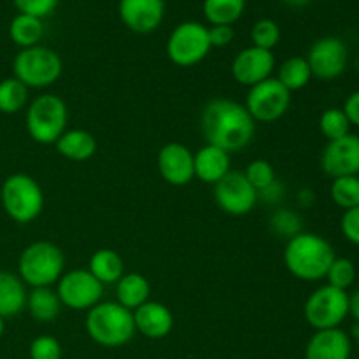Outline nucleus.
<instances>
[{
    "label": "nucleus",
    "mask_w": 359,
    "mask_h": 359,
    "mask_svg": "<svg viewBox=\"0 0 359 359\" xmlns=\"http://www.w3.org/2000/svg\"><path fill=\"white\" fill-rule=\"evenodd\" d=\"M200 130L205 144L221 147L226 153L245 149L255 139L256 121L244 104L231 98H212L200 114Z\"/></svg>",
    "instance_id": "f257e3e1"
},
{
    "label": "nucleus",
    "mask_w": 359,
    "mask_h": 359,
    "mask_svg": "<svg viewBox=\"0 0 359 359\" xmlns=\"http://www.w3.org/2000/svg\"><path fill=\"white\" fill-rule=\"evenodd\" d=\"M283 258L291 276L305 283H318L325 279L337 255L333 245L325 237L302 231L286 242Z\"/></svg>",
    "instance_id": "f03ea898"
},
{
    "label": "nucleus",
    "mask_w": 359,
    "mask_h": 359,
    "mask_svg": "<svg viewBox=\"0 0 359 359\" xmlns=\"http://www.w3.org/2000/svg\"><path fill=\"white\" fill-rule=\"evenodd\" d=\"M84 328L95 344L107 349L126 346L137 333L133 312L118 302H100L90 309Z\"/></svg>",
    "instance_id": "7ed1b4c3"
},
{
    "label": "nucleus",
    "mask_w": 359,
    "mask_h": 359,
    "mask_svg": "<svg viewBox=\"0 0 359 359\" xmlns=\"http://www.w3.org/2000/svg\"><path fill=\"white\" fill-rule=\"evenodd\" d=\"M65 273V255L49 241L27 245L18 259V276L30 287H53Z\"/></svg>",
    "instance_id": "20e7f679"
},
{
    "label": "nucleus",
    "mask_w": 359,
    "mask_h": 359,
    "mask_svg": "<svg viewBox=\"0 0 359 359\" xmlns=\"http://www.w3.org/2000/svg\"><path fill=\"white\" fill-rule=\"evenodd\" d=\"M25 125L32 140L51 146L69 130V107L58 95L42 93L28 104Z\"/></svg>",
    "instance_id": "39448f33"
},
{
    "label": "nucleus",
    "mask_w": 359,
    "mask_h": 359,
    "mask_svg": "<svg viewBox=\"0 0 359 359\" xmlns=\"http://www.w3.org/2000/svg\"><path fill=\"white\" fill-rule=\"evenodd\" d=\"M63 62L56 51L46 46L21 49L13 62V74L28 90H46L62 77Z\"/></svg>",
    "instance_id": "423d86ee"
},
{
    "label": "nucleus",
    "mask_w": 359,
    "mask_h": 359,
    "mask_svg": "<svg viewBox=\"0 0 359 359\" xmlns=\"http://www.w3.org/2000/svg\"><path fill=\"white\" fill-rule=\"evenodd\" d=\"M0 200L7 216L20 224L35 221L44 209L42 188L27 174L9 175L0 189Z\"/></svg>",
    "instance_id": "0eeeda50"
},
{
    "label": "nucleus",
    "mask_w": 359,
    "mask_h": 359,
    "mask_svg": "<svg viewBox=\"0 0 359 359\" xmlns=\"http://www.w3.org/2000/svg\"><path fill=\"white\" fill-rule=\"evenodd\" d=\"M304 316L316 332L340 328L349 318V293L330 284L319 286L305 302Z\"/></svg>",
    "instance_id": "6e6552de"
},
{
    "label": "nucleus",
    "mask_w": 359,
    "mask_h": 359,
    "mask_svg": "<svg viewBox=\"0 0 359 359\" xmlns=\"http://www.w3.org/2000/svg\"><path fill=\"white\" fill-rule=\"evenodd\" d=\"M209 28L198 21H184L172 30L167 41V55L177 67H193L210 53Z\"/></svg>",
    "instance_id": "1a4fd4ad"
},
{
    "label": "nucleus",
    "mask_w": 359,
    "mask_h": 359,
    "mask_svg": "<svg viewBox=\"0 0 359 359\" xmlns=\"http://www.w3.org/2000/svg\"><path fill=\"white\" fill-rule=\"evenodd\" d=\"M104 284L95 279L90 270H69L56 283V293L63 307L70 311H90L100 304L104 297Z\"/></svg>",
    "instance_id": "9d476101"
},
{
    "label": "nucleus",
    "mask_w": 359,
    "mask_h": 359,
    "mask_svg": "<svg viewBox=\"0 0 359 359\" xmlns=\"http://www.w3.org/2000/svg\"><path fill=\"white\" fill-rule=\"evenodd\" d=\"M244 105L256 123H273L290 111L291 93L276 77H270L249 88Z\"/></svg>",
    "instance_id": "9b49d317"
},
{
    "label": "nucleus",
    "mask_w": 359,
    "mask_h": 359,
    "mask_svg": "<svg viewBox=\"0 0 359 359\" xmlns=\"http://www.w3.org/2000/svg\"><path fill=\"white\" fill-rule=\"evenodd\" d=\"M214 200L223 212L230 216H245L258 203V191L252 188L244 172L231 170L214 184Z\"/></svg>",
    "instance_id": "f8f14e48"
},
{
    "label": "nucleus",
    "mask_w": 359,
    "mask_h": 359,
    "mask_svg": "<svg viewBox=\"0 0 359 359\" xmlns=\"http://www.w3.org/2000/svg\"><path fill=\"white\" fill-rule=\"evenodd\" d=\"M305 58L312 70V77L333 81L346 72L349 51L339 37H323L311 46Z\"/></svg>",
    "instance_id": "ddd939ff"
},
{
    "label": "nucleus",
    "mask_w": 359,
    "mask_h": 359,
    "mask_svg": "<svg viewBox=\"0 0 359 359\" xmlns=\"http://www.w3.org/2000/svg\"><path fill=\"white\" fill-rule=\"evenodd\" d=\"M276 69V56L272 51L256 48H245L235 55L231 62V76L241 86L252 88L272 77Z\"/></svg>",
    "instance_id": "4468645a"
},
{
    "label": "nucleus",
    "mask_w": 359,
    "mask_h": 359,
    "mask_svg": "<svg viewBox=\"0 0 359 359\" xmlns=\"http://www.w3.org/2000/svg\"><path fill=\"white\" fill-rule=\"evenodd\" d=\"M321 168L332 179L359 175V135L330 140L321 153Z\"/></svg>",
    "instance_id": "2eb2a0df"
},
{
    "label": "nucleus",
    "mask_w": 359,
    "mask_h": 359,
    "mask_svg": "<svg viewBox=\"0 0 359 359\" xmlns=\"http://www.w3.org/2000/svg\"><path fill=\"white\" fill-rule=\"evenodd\" d=\"M158 172L172 186H188L195 179V153L179 142L165 144L158 153Z\"/></svg>",
    "instance_id": "dca6fc26"
},
{
    "label": "nucleus",
    "mask_w": 359,
    "mask_h": 359,
    "mask_svg": "<svg viewBox=\"0 0 359 359\" xmlns=\"http://www.w3.org/2000/svg\"><path fill=\"white\" fill-rule=\"evenodd\" d=\"M119 18L128 30L151 34L165 18V0H119Z\"/></svg>",
    "instance_id": "f3484780"
},
{
    "label": "nucleus",
    "mask_w": 359,
    "mask_h": 359,
    "mask_svg": "<svg viewBox=\"0 0 359 359\" xmlns=\"http://www.w3.org/2000/svg\"><path fill=\"white\" fill-rule=\"evenodd\" d=\"M137 333L151 340H161L174 330V314L161 302H146L133 311Z\"/></svg>",
    "instance_id": "a211bd4d"
},
{
    "label": "nucleus",
    "mask_w": 359,
    "mask_h": 359,
    "mask_svg": "<svg viewBox=\"0 0 359 359\" xmlns=\"http://www.w3.org/2000/svg\"><path fill=\"white\" fill-rule=\"evenodd\" d=\"M353 342L344 330L316 332L305 347V359H351Z\"/></svg>",
    "instance_id": "6ab92c4d"
},
{
    "label": "nucleus",
    "mask_w": 359,
    "mask_h": 359,
    "mask_svg": "<svg viewBox=\"0 0 359 359\" xmlns=\"http://www.w3.org/2000/svg\"><path fill=\"white\" fill-rule=\"evenodd\" d=\"M230 153L221 147L205 144L195 153V177L205 184H217L228 172H231Z\"/></svg>",
    "instance_id": "aec40b11"
},
{
    "label": "nucleus",
    "mask_w": 359,
    "mask_h": 359,
    "mask_svg": "<svg viewBox=\"0 0 359 359\" xmlns=\"http://www.w3.org/2000/svg\"><path fill=\"white\" fill-rule=\"evenodd\" d=\"M27 284L18 273L0 270V318L9 319L27 309Z\"/></svg>",
    "instance_id": "412c9836"
},
{
    "label": "nucleus",
    "mask_w": 359,
    "mask_h": 359,
    "mask_svg": "<svg viewBox=\"0 0 359 359\" xmlns=\"http://www.w3.org/2000/svg\"><path fill=\"white\" fill-rule=\"evenodd\" d=\"M56 151L70 161H88L97 153V139L91 132L81 128L67 130L55 144Z\"/></svg>",
    "instance_id": "4be33fe9"
},
{
    "label": "nucleus",
    "mask_w": 359,
    "mask_h": 359,
    "mask_svg": "<svg viewBox=\"0 0 359 359\" xmlns=\"http://www.w3.org/2000/svg\"><path fill=\"white\" fill-rule=\"evenodd\" d=\"M151 284L142 273L130 272L125 273L116 283V302L128 311H135L140 305L149 302Z\"/></svg>",
    "instance_id": "5701e85b"
},
{
    "label": "nucleus",
    "mask_w": 359,
    "mask_h": 359,
    "mask_svg": "<svg viewBox=\"0 0 359 359\" xmlns=\"http://www.w3.org/2000/svg\"><path fill=\"white\" fill-rule=\"evenodd\" d=\"M62 302L55 287H32L27 297V311L37 323H53L60 316Z\"/></svg>",
    "instance_id": "b1692460"
},
{
    "label": "nucleus",
    "mask_w": 359,
    "mask_h": 359,
    "mask_svg": "<svg viewBox=\"0 0 359 359\" xmlns=\"http://www.w3.org/2000/svg\"><path fill=\"white\" fill-rule=\"evenodd\" d=\"M88 270L93 273L95 279L107 286V284H116L125 276V262L119 252L112 249H98L91 255Z\"/></svg>",
    "instance_id": "393cba45"
},
{
    "label": "nucleus",
    "mask_w": 359,
    "mask_h": 359,
    "mask_svg": "<svg viewBox=\"0 0 359 359\" xmlns=\"http://www.w3.org/2000/svg\"><path fill=\"white\" fill-rule=\"evenodd\" d=\"M42 35H44V23L42 20L28 14H18L13 18L9 25V37L18 48L27 49L39 46Z\"/></svg>",
    "instance_id": "a878e982"
},
{
    "label": "nucleus",
    "mask_w": 359,
    "mask_h": 359,
    "mask_svg": "<svg viewBox=\"0 0 359 359\" xmlns=\"http://www.w3.org/2000/svg\"><path fill=\"white\" fill-rule=\"evenodd\" d=\"M277 81L286 88L290 93L304 90L312 79V70L305 56H291L286 62L280 63L277 70Z\"/></svg>",
    "instance_id": "bb28decb"
},
{
    "label": "nucleus",
    "mask_w": 359,
    "mask_h": 359,
    "mask_svg": "<svg viewBox=\"0 0 359 359\" xmlns=\"http://www.w3.org/2000/svg\"><path fill=\"white\" fill-rule=\"evenodd\" d=\"M245 11V0H203V16L212 25L233 27Z\"/></svg>",
    "instance_id": "cd10ccee"
},
{
    "label": "nucleus",
    "mask_w": 359,
    "mask_h": 359,
    "mask_svg": "<svg viewBox=\"0 0 359 359\" xmlns=\"http://www.w3.org/2000/svg\"><path fill=\"white\" fill-rule=\"evenodd\" d=\"M28 88L16 77H6L0 81V112L2 114H18L28 107Z\"/></svg>",
    "instance_id": "c85d7f7f"
},
{
    "label": "nucleus",
    "mask_w": 359,
    "mask_h": 359,
    "mask_svg": "<svg viewBox=\"0 0 359 359\" xmlns=\"http://www.w3.org/2000/svg\"><path fill=\"white\" fill-rule=\"evenodd\" d=\"M333 203L344 210L359 207V175H346L332 181L330 188Z\"/></svg>",
    "instance_id": "c756f323"
},
{
    "label": "nucleus",
    "mask_w": 359,
    "mask_h": 359,
    "mask_svg": "<svg viewBox=\"0 0 359 359\" xmlns=\"http://www.w3.org/2000/svg\"><path fill=\"white\" fill-rule=\"evenodd\" d=\"M319 130L323 135L330 140L342 139L351 133V121L347 119L346 112L339 107H330L319 118Z\"/></svg>",
    "instance_id": "7c9ffc66"
},
{
    "label": "nucleus",
    "mask_w": 359,
    "mask_h": 359,
    "mask_svg": "<svg viewBox=\"0 0 359 359\" xmlns=\"http://www.w3.org/2000/svg\"><path fill=\"white\" fill-rule=\"evenodd\" d=\"M270 230L273 235H279V237L290 241L304 231V221L297 210L277 209L270 217Z\"/></svg>",
    "instance_id": "2f4dec72"
},
{
    "label": "nucleus",
    "mask_w": 359,
    "mask_h": 359,
    "mask_svg": "<svg viewBox=\"0 0 359 359\" xmlns=\"http://www.w3.org/2000/svg\"><path fill=\"white\" fill-rule=\"evenodd\" d=\"M325 279L328 280L326 284H330V286L347 291L356 280V265H354L353 259L337 256L332 265H330Z\"/></svg>",
    "instance_id": "473e14b6"
},
{
    "label": "nucleus",
    "mask_w": 359,
    "mask_h": 359,
    "mask_svg": "<svg viewBox=\"0 0 359 359\" xmlns=\"http://www.w3.org/2000/svg\"><path fill=\"white\" fill-rule=\"evenodd\" d=\"M251 41L252 46H256V48L272 51L280 42V27L273 20H269V18L258 20L252 25Z\"/></svg>",
    "instance_id": "72a5a7b5"
},
{
    "label": "nucleus",
    "mask_w": 359,
    "mask_h": 359,
    "mask_svg": "<svg viewBox=\"0 0 359 359\" xmlns=\"http://www.w3.org/2000/svg\"><path fill=\"white\" fill-rule=\"evenodd\" d=\"M244 175L248 177V181L251 182L252 188L256 191H262V189L269 188L272 182L277 181L276 168L270 161L266 160H255L245 167Z\"/></svg>",
    "instance_id": "f704fd0d"
},
{
    "label": "nucleus",
    "mask_w": 359,
    "mask_h": 359,
    "mask_svg": "<svg viewBox=\"0 0 359 359\" xmlns=\"http://www.w3.org/2000/svg\"><path fill=\"white\" fill-rule=\"evenodd\" d=\"M30 359H62V344L51 335H41L32 340L28 349Z\"/></svg>",
    "instance_id": "c9c22d12"
},
{
    "label": "nucleus",
    "mask_w": 359,
    "mask_h": 359,
    "mask_svg": "<svg viewBox=\"0 0 359 359\" xmlns=\"http://www.w3.org/2000/svg\"><path fill=\"white\" fill-rule=\"evenodd\" d=\"M13 2L21 14H28V16L44 20L46 16L55 13L60 0H13Z\"/></svg>",
    "instance_id": "e433bc0d"
},
{
    "label": "nucleus",
    "mask_w": 359,
    "mask_h": 359,
    "mask_svg": "<svg viewBox=\"0 0 359 359\" xmlns=\"http://www.w3.org/2000/svg\"><path fill=\"white\" fill-rule=\"evenodd\" d=\"M340 230L347 242L359 248V207L344 210V216L340 219Z\"/></svg>",
    "instance_id": "4c0bfd02"
},
{
    "label": "nucleus",
    "mask_w": 359,
    "mask_h": 359,
    "mask_svg": "<svg viewBox=\"0 0 359 359\" xmlns=\"http://www.w3.org/2000/svg\"><path fill=\"white\" fill-rule=\"evenodd\" d=\"M235 39V30L231 25H212L209 28L210 48H226Z\"/></svg>",
    "instance_id": "58836bf2"
},
{
    "label": "nucleus",
    "mask_w": 359,
    "mask_h": 359,
    "mask_svg": "<svg viewBox=\"0 0 359 359\" xmlns=\"http://www.w3.org/2000/svg\"><path fill=\"white\" fill-rule=\"evenodd\" d=\"M284 195H286V188H284L283 182L276 181L272 182L269 188L258 191V202L262 200V202H265L266 205H277V203L283 202Z\"/></svg>",
    "instance_id": "ea45409f"
},
{
    "label": "nucleus",
    "mask_w": 359,
    "mask_h": 359,
    "mask_svg": "<svg viewBox=\"0 0 359 359\" xmlns=\"http://www.w3.org/2000/svg\"><path fill=\"white\" fill-rule=\"evenodd\" d=\"M342 111L346 112L347 119L351 121V126H358L359 128V90H356L354 93H351L349 97H347Z\"/></svg>",
    "instance_id": "a19ab883"
},
{
    "label": "nucleus",
    "mask_w": 359,
    "mask_h": 359,
    "mask_svg": "<svg viewBox=\"0 0 359 359\" xmlns=\"http://www.w3.org/2000/svg\"><path fill=\"white\" fill-rule=\"evenodd\" d=\"M349 316L359 325V290L349 294Z\"/></svg>",
    "instance_id": "79ce46f5"
},
{
    "label": "nucleus",
    "mask_w": 359,
    "mask_h": 359,
    "mask_svg": "<svg viewBox=\"0 0 359 359\" xmlns=\"http://www.w3.org/2000/svg\"><path fill=\"white\" fill-rule=\"evenodd\" d=\"M297 200H298V203H300L302 207H305V209H307V207H311L312 203H314L316 195H314V191H312V189L305 188V189H300V191H298Z\"/></svg>",
    "instance_id": "37998d69"
},
{
    "label": "nucleus",
    "mask_w": 359,
    "mask_h": 359,
    "mask_svg": "<svg viewBox=\"0 0 359 359\" xmlns=\"http://www.w3.org/2000/svg\"><path fill=\"white\" fill-rule=\"evenodd\" d=\"M286 4H290V6H294V7H300V6H305V4L309 2V0H284Z\"/></svg>",
    "instance_id": "c03bdc74"
},
{
    "label": "nucleus",
    "mask_w": 359,
    "mask_h": 359,
    "mask_svg": "<svg viewBox=\"0 0 359 359\" xmlns=\"http://www.w3.org/2000/svg\"><path fill=\"white\" fill-rule=\"evenodd\" d=\"M4 332H6V319L0 318V337L4 335Z\"/></svg>",
    "instance_id": "a18cd8bd"
},
{
    "label": "nucleus",
    "mask_w": 359,
    "mask_h": 359,
    "mask_svg": "<svg viewBox=\"0 0 359 359\" xmlns=\"http://www.w3.org/2000/svg\"><path fill=\"white\" fill-rule=\"evenodd\" d=\"M353 333H354V339H356V342H358V346H359V325L354 326Z\"/></svg>",
    "instance_id": "49530a36"
}]
</instances>
